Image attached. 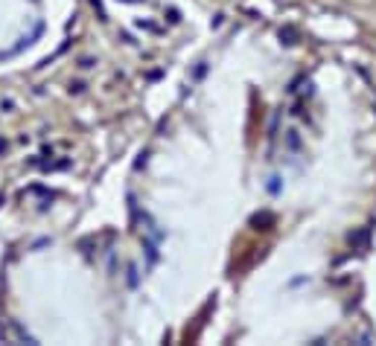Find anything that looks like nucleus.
I'll return each instance as SVG.
<instances>
[]
</instances>
